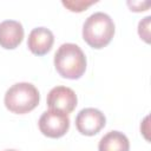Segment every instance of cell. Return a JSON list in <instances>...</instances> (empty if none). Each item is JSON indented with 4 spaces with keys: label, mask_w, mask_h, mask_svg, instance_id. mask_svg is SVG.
<instances>
[{
    "label": "cell",
    "mask_w": 151,
    "mask_h": 151,
    "mask_svg": "<svg viewBox=\"0 0 151 151\" xmlns=\"http://www.w3.org/2000/svg\"><path fill=\"white\" fill-rule=\"evenodd\" d=\"M54 35L52 31L46 27H37L28 34L27 46L29 51L35 55H45L53 46Z\"/></svg>",
    "instance_id": "52a82bcc"
},
{
    "label": "cell",
    "mask_w": 151,
    "mask_h": 151,
    "mask_svg": "<svg viewBox=\"0 0 151 151\" xmlns=\"http://www.w3.org/2000/svg\"><path fill=\"white\" fill-rule=\"evenodd\" d=\"M127 6L133 12H143V11H146L150 7V2H133V1L131 2V1H127Z\"/></svg>",
    "instance_id": "7c38bea8"
},
{
    "label": "cell",
    "mask_w": 151,
    "mask_h": 151,
    "mask_svg": "<svg viewBox=\"0 0 151 151\" xmlns=\"http://www.w3.org/2000/svg\"><path fill=\"white\" fill-rule=\"evenodd\" d=\"M54 67L63 78L79 79L86 70V57L78 45L66 42L54 54Z\"/></svg>",
    "instance_id": "6da1fadb"
},
{
    "label": "cell",
    "mask_w": 151,
    "mask_h": 151,
    "mask_svg": "<svg viewBox=\"0 0 151 151\" xmlns=\"http://www.w3.org/2000/svg\"><path fill=\"white\" fill-rule=\"evenodd\" d=\"M114 35V22L110 15L103 12L91 14L83 25V39L92 48L107 46Z\"/></svg>",
    "instance_id": "7a4b0ae2"
},
{
    "label": "cell",
    "mask_w": 151,
    "mask_h": 151,
    "mask_svg": "<svg viewBox=\"0 0 151 151\" xmlns=\"http://www.w3.org/2000/svg\"><path fill=\"white\" fill-rule=\"evenodd\" d=\"M97 1H84V0H76V1H63V5L68 8L71 12H83L91 5L96 4Z\"/></svg>",
    "instance_id": "30bf717a"
},
{
    "label": "cell",
    "mask_w": 151,
    "mask_h": 151,
    "mask_svg": "<svg viewBox=\"0 0 151 151\" xmlns=\"http://www.w3.org/2000/svg\"><path fill=\"white\" fill-rule=\"evenodd\" d=\"M77 103L76 92L66 86H55L47 94V106L50 110H57L66 114L76 109Z\"/></svg>",
    "instance_id": "8992f818"
},
{
    "label": "cell",
    "mask_w": 151,
    "mask_h": 151,
    "mask_svg": "<svg viewBox=\"0 0 151 151\" xmlns=\"http://www.w3.org/2000/svg\"><path fill=\"white\" fill-rule=\"evenodd\" d=\"M24 39V27L19 21L5 20L0 22V46L6 50L18 47Z\"/></svg>",
    "instance_id": "ba28073f"
},
{
    "label": "cell",
    "mask_w": 151,
    "mask_h": 151,
    "mask_svg": "<svg viewBox=\"0 0 151 151\" xmlns=\"http://www.w3.org/2000/svg\"><path fill=\"white\" fill-rule=\"evenodd\" d=\"M98 151H130V142L123 132L110 131L100 139Z\"/></svg>",
    "instance_id": "9c48e42d"
},
{
    "label": "cell",
    "mask_w": 151,
    "mask_h": 151,
    "mask_svg": "<svg viewBox=\"0 0 151 151\" xmlns=\"http://www.w3.org/2000/svg\"><path fill=\"white\" fill-rule=\"evenodd\" d=\"M106 123V118L101 111L93 107L83 109L76 117L77 130L85 136L97 134Z\"/></svg>",
    "instance_id": "5b68a950"
},
{
    "label": "cell",
    "mask_w": 151,
    "mask_h": 151,
    "mask_svg": "<svg viewBox=\"0 0 151 151\" xmlns=\"http://www.w3.org/2000/svg\"><path fill=\"white\" fill-rule=\"evenodd\" d=\"M5 151H17V150H5Z\"/></svg>",
    "instance_id": "4fadbf2b"
},
{
    "label": "cell",
    "mask_w": 151,
    "mask_h": 151,
    "mask_svg": "<svg viewBox=\"0 0 151 151\" xmlns=\"http://www.w3.org/2000/svg\"><path fill=\"white\" fill-rule=\"evenodd\" d=\"M150 20H151V17H146L142 21H139V25H138V34L147 44L150 42V39H149L150 38Z\"/></svg>",
    "instance_id": "8fae6325"
},
{
    "label": "cell",
    "mask_w": 151,
    "mask_h": 151,
    "mask_svg": "<svg viewBox=\"0 0 151 151\" xmlns=\"http://www.w3.org/2000/svg\"><path fill=\"white\" fill-rule=\"evenodd\" d=\"M40 100L38 88L31 83H17L5 93V106L13 113L25 114L34 110Z\"/></svg>",
    "instance_id": "3957f363"
},
{
    "label": "cell",
    "mask_w": 151,
    "mask_h": 151,
    "mask_svg": "<svg viewBox=\"0 0 151 151\" xmlns=\"http://www.w3.org/2000/svg\"><path fill=\"white\" fill-rule=\"evenodd\" d=\"M38 124L44 136L48 138H60L70 129V118L64 112L48 110L40 116Z\"/></svg>",
    "instance_id": "277c9868"
}]
</instances>
